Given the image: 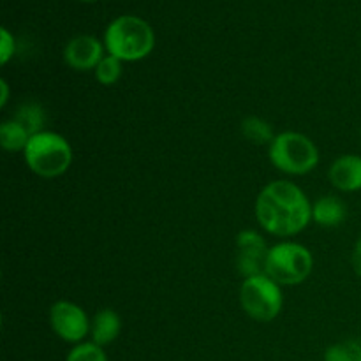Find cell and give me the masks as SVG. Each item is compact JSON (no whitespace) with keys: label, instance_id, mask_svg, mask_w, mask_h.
Instances as JSON below:
<instances>
[{"label":"cell","instance_id":"44dd1931","mask_svg":"<svg viewBox=\"0 0 361 361\" xmlns=\"http://www.w3.org/2000/svg\"><path fill=\"white\" fill-rule=\"evenodd\" d=\"M348 348L351 351L353 361H361V341L348 342Z\"/></svg>","mask_w":361,"mask_h":361},{"label":"cell","instance_id":"4fadbf2b","mask_svg":"<svg viewBox=\"0 0 361 361\" xmlns=\"http://www.w3.org/2000/svg\"><path fill=\"white\" fill-rule=\"evenodd\" d=\"M30 141V133L20 122H6L0 127V145L6 150L16 152L27 148Z\"/></svg>","mask_w":361,"mask_h":361},{"label":"cell","instance_id":"6da1fadb","mask_svg":"<svg viewBox=\"0 0 361 361\" xmlns=\"http://www.w3.org/2000/svg\"><path fill=\"white\" fill-rule=\"evenodd\" d=\"M259 224L277 236H291L302 231L312 217L309 200L295 183L279 180L261 190L256 203Z\"/></svg>","mask_w":361,"mask_h":361},{"label":"cell","instance_id":"e0dca14e","mask_svg":"<svg viewBox=\"0 0 361 361\" xmlns=\"http://www.w3.org/2000/svg\"><path fill=\"white\" fill-rule=\"evenodd\" d=\"M66 361H108L106 355L102 353L101 345L97 344H80L69 353Z\"/></svg>","mask_w":361,"mask_h":361},{"label":"cell","instance_id":"5bb4252c","mask_svg":"<svg viewBox=\"0 0 361 361\" xmlns=\"http://www.w3.org/2000/svg\"><path fill=\"white\" fill-rule=\"evenodd\" d=\"M242 133L247 140L257 145L270 143V141L275 140L274 134H271L270 126H268L267 122H263L261 118H256V116H250V118H247L245 122L242 123Z\"/></svg>","mask_w":361,"mask_h":361},{"label":"cell","instance_id":"603a6c76","mask_svg":"<svg viewBox=\"0 0 361 361\" xmlns=\"http://www.w3.org/2000/svg\"><path fill=\"white\" fill-rule=\"evenodd\" d=\"M81 2H94V0H81Z\"/></svg>","mask_w":361,"mask_h":361},{"label":"cell","instance_id":"277c9868","mask_svg":"<svg viewBox=\"0 0 361 361\" xmlns=\"http://www.w3.org/2000/svg\"><path fill=\"white\" fill-rule=\"evenodd\" d=\"M270 159L281 171L289 175H305L316 168L319 154L316 145L307 136L284 133L271 141Z\"/></svg>","mask_w":361,"mask_h":361},{"label":"cell","instance_id":"7c38bea8","mask_svg":"<svg viewBox=\"0 0 361 361\" xmlns=\"http://www.w3.org/2000/svg\"><path fill=\"white\" fill-rule=\"evenodd\" d=\"M312 217L317 224L334 228V226H338L344 222L345 204L341 200H337V197H323L312 208Z\"/></svg>","mask_w":361,"mask_h":361},{"label":"cell","instance_id":"5b68a950","mask_svg":"<svg viewBox=\"0 0 361 361\" xmlns=\"http://www.w3.org/2000/svg\"><path fill=\"white\" fill-rule=\"evenodd\" d=\"M312 254L298 243H279L268 252L264 274L277 284L295 286L312 271Z\"/></svg>","mask_w":361,"mask_h":361},{"label":"cell","instance_id":"30bf717a","mask_svg":"<svg viewBox=\"0 0 361 361\" xmlns=\"http://www.w3.org/2000/svg\"><path fill=\"white\" fill-rule=\"evenodd\" d=\"M330 180L341 190L361 189V157L358 155H344L334 162L330 169Z\"/></svg>","mask_w":361,"mask_h":361},{"label":"cell","instance_id":"7402d4cb","mask_svg":"<svg viewBox=\"0 0 361 361\" xmlns=\"http://www.w3.org/2000/svg\"><path fill=\"white\" fill-rule=\"evenodd\" d=\"M0 88H2V97H0V106H6L7 95H9V90H7V83L4 80L0 81Z\"/></svg>","mask_w":361,"mask_h":361},{"label":"cell","instance_id":"8992f818","mask_svg":"<svg viewBox=\"0 0 361 361\" xmlns=\"http://www.w3.org/2000/svg\"><path fill=\"white\" fill-rule=\"evenodd\" d=\"M240 302L245 312L256 321L275 319L282 309V293L267 274L249 277L240 289Z\"/></svg>","mask_w":361,"mask_h":361},{"label":"cell","instance_id":"9c48e42d","mask_svg":"<svg viewBox=\"0 0 361 361\" xmlns=\"http://www.w3.org/2000/svg\"><path fill=\"white\" fill-rule=\"evenodd\" d=\"M63 59L76 71L95 69L102 60V46L92 35H78L66 46Z\"/></svg>","mask_w":361,"mask_h":361},{"label":"cell","instance_id":"8fae6325","mask_svg":"<svg viewBox=\"0 0 361 361\" xmlns=\"http://www.w3.org/2000/svg\"><path fill=\"white\" fill-rule=\"evenodd\" d=\"M120 334V317L118 314L113 310L106 309L95 316L94 324H92V338L94 344L97 345H108L118 337Z\"/></svg>","mask_w":361,"mask_h":361},{"label":"cell","instance_id":"d6986e66","mask_svg":"<svg viewBox=\"0 0 361 361\" xmlns=\"http://www.w3.org/2000/svg\"><path fill=\"white\" fill-rule=\"evenodd\" d=\"M324 361H353L348 344L331 345L326 351V355H324Z\"/></svg>","mask_w":361,"mask_h":361},{"label":"cell","instance_id":"ffe728a7","mask_svg":"<svg viewBox=\"0 0 361 361\" xmlns=\"http://www.w3.org/2000/svg\"><path fill=\"white\" fill-rule=\"evenodd\" d=\"M353 268H355L356 274L361 277V238H360V242L356 243L355 252H353Z\"/></svg>","mask_w":361,"mask_h":361},{"label":"cell","instance_id":"3957f363","mask_svg":"<svg viewBox=\"0 0 361 361\" xmlns=\"http://www.w3.org/2000/svg\"><path fill=\"white\" fill-rule=\"evenodd\" d=\"M25 161L35 175L55 178L67 171L73 161V150L60 134L37 133L30 136L25 148Z\"/></svg>","mask_w":361,"mask_h":361},{"label":"cell","instance_id":"52a82bcc","mask_svg":"<svg viewBox=\"0 0 361 361\" xmlns=\"http://www.w3.org/2000/svg\"><path fill=\"white\" fill-rule=\"evenodd\" d=\"M49 321L53 331L67 342H80L88 331L87 314L69 302L55 303L49 312Z\"/></svg>","mask_w":361,"mask_h":361},{"label":"cell","instance_id":"7a4b0ae2","mask_svg":"<svg viewBox=\"0 0 361 361\" xmlns=\"http://www.w3.org/2000/svg\"><path fill=\"white\" fill-rule=\"evenodd\" d=\"M155 35L150 25L137 16H120L106 30V48L118 60H141L154 49Z\"/></svg>","mask_w":361,"mask_h":361},{"label":"cell","instance_id":"ac0fdd59","mask_svg":"<svg viewBox=\"0 0 361 361\" xmlns=\"http://www.w3.org/2000/svg\"><path fill=\"white\" fill-rule=\"evenodd\" d=\"M0 37H2V41H0V62L7 63V60H9L14 53V39L6 28H2Z\"/></svg>","mask_w":361,"mask_h":361},{"label":"cell","instance_id":"2e32d148","mask_svg":"<svg viewBox=\"0 0 361 361\" xmlns=\"http://www.w3.org/2000/svg\"><path fill=\"white\" fill-rule=\"evenodd\" d=\"M120 73H122L120 60L113 55L104 56V59L101 60V63L95 67V78H97L99 83L102 85L116 83V80L120 78Z\"/></svg>","mask_w":361,"mask_h":361},{"label":"cell","instance_id":"9a60e30c","mask_svg":"<svg viewBox=\"0 0 361 361\" xmlns=\"http://www.w3.org/2000/svg\"><path fill=\"white\" fill-rule=\"evenodd\" d=\"M16 122H20L21 126H23L25 129L30 133V136H34V134L42 133V130H39V129H41L42 122H44V113H42V109L39 108L37 104H34V102H28V104L21 106L20 108Z\"/></svg>","mask_w":361,"mask_h":361},{"label":"cell","instance_id":"ba28073f","mask_svg":"<svg viewBox=\"0 0 361 361\" xmlns=\"http://www.w3.org/2000/svg\"><path fill=\"white\" fill-rule=\"evenodd\" d=\"M238 245V257H236V267L240 274L247 279L254 275H263L267 270V257L270 250H267V243L257 233L242 231L236 238Z\"/></svg>","mask_w":361,"mask_h":361}]
</instances>
